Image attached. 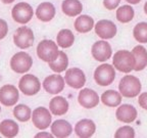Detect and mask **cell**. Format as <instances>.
<instances>
[{
	"label": "cell",
	"mask_w": 147,
	"mask_h": 138,
	"mask_svg": "<svg viewBox=\"0 0 147 138\" xmlns=\"http://www.w3.org/2000/svg\"><path fill=\"white\" fill-rule=\"evenodd\" d=\"M142 84L139 78L134 75H126L119 83V91L123 97L135 98L141 93Z\"/></svg>",
	"instance_id": "cell-1"
},
{
	"label": "cell",
	"mask_w": 147,
	"mask_h": 138,
	"mask_svg": "<svg viewBox=\"0 0 147 138\" xmlns=\"http://www.w3.org/2000/svg\"><path fill=\"white\" fill-rule=\"evenodd\" d=\"M136 60L132 51L122 49L117 50L113 56V66L115 70L125 74H130L135 69Z\"/></svg>",
	"instance_id": "cell-2"
},
{
	"label": "cell",
	"mask_w": 147,
	"mask_h": 138,
	"mask_svg": "<svg viewBox=\"0 0 147 138\" xmlns=\"http://www.w3.org/2000/svg\"><path fill=\"white\" fill-rule=\"evenodd\" d=\"M37 55L41 60L45 62H53L57 57L59 50H58V45L56 42L53 40L44 39L38 44L37 46Z\"/></svg>",
	"instance_id": "cell-3"
},
{
	"label": "cell",
	"mask_w": 147,
	"mask_h": 138,
	"mask_svg": "<svg viewBox=\"0 0 147 138\" xmlns=\"http://www.w3.org/2000/svg\"><path fill=\"white\" fill-rule=\"evenodd\" d=\"M115 69L113 64H102L94 71V80L97 85L106 87L113 84L115 79Z\"/></svg>",
	"instance_id": "cell-4"
},
{
	"label": "cell",
	"mask_w": 147,
	"mask_h": 138,
	"mask_svg": "<svg viewBox=\"0 0 147 138\" xmlns=\"http://www.w3.org/2000/svg\"><path fill=\"white\" fill-rule=\"evenodd\" d=\"M33 66V58L25 51L16 52L10 60V68L16 74H26Z\"/></svg>",
	"instance_id": "cell-5"
},
{
	"label": "cell",
	"mask_w": 147,
	"mask_h": 138,
	"mask_svg": "<svg viewBox=\"0 0 147 138\" xmlns=\"http://www.w3.org/2000/svg\"><path fill=\"white\" fill-rule=\"evenodd\" d=\"M18 89L27 96H33L41 90V83L35 75L27 74L24 75L18 82Z\"/></svg>",
	"instance_id": "cell-6"
},
{
	"label": "cell",
	"mask_w": 147,
	"mask_h": 138,
	"mask_svg": "<svg viewBox=\"0 0 147 138\" xmlns=\"http://www.w3.org/2000/svg\"><path fill=\"white\" fill-rule=\"evenodd\" d=\"M35 36L32 29L26 26H22L18 29H16V33L13 35L14 45L20 49L30 48L34 44Z\"/></svg>",
	"instance_id": "cell-7"
},
{
	"label": "cell",
	"mask_w": 147,
	"mask_h": 138,
	"mask_svg": "<svg viewBox=\"0 0 147 138\" xmlns=\"http://www.w3.org/2000/svg\"><path fill=\"white\" fill-rule=\"evenodd\" d=\"M31 120L37 129L46 130L47 128H49L52 122V114L48 108L44 106H39L32 112Z\"/></svg>",
	"instance_id": "cell-8"
},
{
	"label": "cell",
	"mask_w": 147,
	"mask_h": 138,
	"mask_svg": "<svg viewBox=\"0 0 147 138\" xmlns=\"http://www.w3.org/2000/svg\"><path fill=\"white\" fill-rule=\"evenodd\" d=\"M34 16L33 7L27 2H18L11 10V16L13 21L21 25H26L32 20Z\"/></svg>",
	"instance_id": "cell-9"
},
{
	"label": "cell",
	"mask_w": 147,
	"mask_h": 138,
	"mask_svg": "<svg viewBox=\"0 0 147 138\" xmlns=\"http://www.w3.org/2000/svg\"><path fill=\"white\" fill-rule=\"evenodd\" d=\"M64 81L67 86L74 89H82L86 84L85 73L79 68H71L65 71Z\"/></svg>",
	"instance_id": "cell-10"
},
{
	"label": "cell",
	"mask_w": 147,
	"mask_h": 138,
	"mask_svg": "<svg viewBox=\"0 0 147 138\" xmlns=\"http://www.w3.org/2000/svg\"><path fill=\"white\" fill-rule=\"evenodd\" d=\"M91 54L97 62H105L113 56V48L106 40H99L92 45Z\"/></svg>",
	"instance_id": "cell-11"
},
{
	"label": "cell",
	"mask_w": 147,
	"mask_h": 138,
	"mask_svg": "<svg viewBox=\"0 0 147 138\" xmlns=\"http://www.w3.org/2000/svg\"><path fill=\"white\" fill-rule=\"evenodd\" d=\"M43 88L47 93L53 95H57L61 91H63L64 86H65V81L64 78L59 75L58 73H55L53 75L46 77L44 79L43 83Z\"/></svg>",
	"instance_id": "cell-12"
},
{
	"label": "cell",
	"mask_w": 147,
	"mask_h": 138,
	"mask_svg": "<svg viewBox=\"0 0 147 138\" xmlns=\"http://www.w3.org/2000/svg\"><path fill=\"white\" fill-rule=\"evenodd\" d=\"M95 34L103 40L113 39L117 35V28L113 21L109 20H100L94 26Z\"/></svg>",
	"instance_id": "cell-13"
},
{
	"label": "cell",
	"mask_w": 147,
	"mask_h": 138,
	"mask_svg": "<svg viewBox=\"0 0 147 138\" xmlns=\"http://www.w3.org/2000/svg\"><path fill=\"white\" fill-rule=\"evenodd\" d=\"M78 102L84 108H94L100 102V96L96 91L90 88H82L79 92Z\"/></svg>",
	"instance_id": "cell-14"
},
{
	"label": "cell",
	"mask_w": 147,
	"mask_h": 138,
	"mask_svg": "<svg viewBox=\"0 0 147 138\" xmlns=\"http://www.w3.org/2000/svg\"><path fill=\"white\" fill-rule=\"evenodd\" d=\"M20 98L18 88L11 84H6L0 88V103L4 106H13Z\"/></svg>",
	"instance_id": "cell-15"
},
{
	"label": "cell",
	"mask_w": 147,
	"mask_h": 138,
	"mask_svg": "<svg viewBox=\"0 0 147 138\" xmlns=\"http://www.w3.org/2000/svg\"><path fill=\"white\" fill-rule=\"evenodd\" d=\"M115 117L117 121L124 123V124H131L136 121L138 117V112L136 108L129 103H121L117 108Z\"/></svg>",
	"instance_id": "cell-16"
},
{
	"label": "cell",
	"mask_w": 147,
	"mask_h": 138,
	"mask_svg": "<svg viewBox=\"0 0 147 138\" xmlns=\"http://www.w3.org/2000/svg\"><path fill=\"white\" fill-rule=\"evenodd\" d=\"M74 131L78 137L89 138L92 137L96 132V125L94 121L90 119H82L75 125Z\"/></svg>",
	"instance_id": "cell-17"
},
{
	"label": "cell",
	"mask_w": 147,
	"mask_h": 138,
	"mask_svg": "<svg viewBox=\"0 0 147 138\" xmlns=\"http://www.w3.org/2000/svg\"><path fill=\"white\" fill-rule=\"evenodd\" d=\"M51 133L53 134L54 137L57 138H65L71 135L74 131V128L71 124L65 120H56L50 125Z\"/></svg>",
	"instance_id": "cell-18"
},
{
	"label": "cell",
	"mask_w": 147,
	"mask_h": 138,
	"mask_svg": "<svg viewBox=\"0 0 147 138\" xmlns=\"http://www.w3.org/2000/svg\"><path fill=\"white\" fill-rule=\"evenodd\" d=\"M56 14V9L55 6L51 2H42L40 3L36 8V14L37 18L44 23H48L52 21L53 18Z\"/></svg>",
	"instance_id": "cell-19"
},
{
	"label": "cell",
	"mask_w": 147,
	"mask_h": 138,
	"mask_svg": "<svg viewBox=\"0 0 147 138\" xmlns=\"http://www.w3.org/2000/svg\"><path fill=\"white\" fill-rule=\"evenodd\" d=\"M69 101L63 96L56 95L49 102V110L54 116H63L69 112Z\"/></svg>",
	"instance_id": "cell-20"
},
{
	"label": "cell",
	"mask_w": 147,
	"mask_h": 138,
	"mask_svg": "<svg viewBox=\"0 0 147 138\" xmlns=\"http://www.w3.org/2000/svg\"><path fill=\"white\" fill-rule=\"evenodd\" d=\"M94 20H93L92 16H88V14H80V16H78V18L75 21V24H74L75 30L78 33H81V34L89 33L94 28Z\"/></svg>",
	"instance_id": "cell-21"
},
{
	"label": "cell",
	"mask_w": 147,
	"mask_h": 138,
	"mask_svg": "<svg viewBox=\"0 0 147 138\" xmlns=\"http://www.w3.org/2000/svg\"><path fill=\"white\" fill-rule=\"evenodd\" d=\"M123 96L119 91L109 89L104 91L100 96V101L108 108H117L122 103Z\"/></svg>",
	"instance_id": "cell-22"
},
{
	"label": "cell",
	"mask_w": 147,
	"mask_h": 138,
	"mask_svg": "<svg viewBox=\"0 0 147 138\" xmlns=\"http://www.w3.org/2000/svg\"><path fill=\"white\" fill-rule=\"evenodd\" d=\"M61 10L65 16L75 18L82 14L83 4L80 0H63L61 3Z\"/></svg>",
	"instance_id": "cell-23"
},
{
	"label": "cell",
	"mask_w": 147,
	"mask_h": 138,
	"mask_svg": "<svg viewBox=\"0 0 147 138\" xmlns=\"http://www.w3.org/2000/svg\"><path fill=\"white\" fill-rule=\"evenodd\" d=\"M132 52L134 54V57L136 60L135 69L134 71L136 72H141L147 67V50L143 45H136L133 49Z\"/></svg>",
	"instance_id": "cell-24"
},
{
	"label": "cell",
	"mask_w": 147,
	"mask_h": 138,
	"mask_svg": "<svg viewBox=\"0 0 147 138\" xmlns=\"http://www.w3.org/2000/svg\"><path fill=\"white\" fill-rule=\"evenodd\" d=\"M56 43L58 47L63 49L69 48L75 43V35L69 29H62L56 36Z\"/></svg>",
	"instance_id": "cell-25"
},
{
	"label": "cell",
	"mask_w": 147,
	"mask_h": 138,
	"mask_svg": "<svg viewBox=\"0 0 147 138\" xmlns=\"http://www.w3.org/2000/svg\"><path fill=\"white\" fill-rule=\"evenodd\" d=\"M48 66L54 73L60 74L62 72H65L69 67V57H67V53L59 50L57 57L53 62H48Z\"/></svg>",
	"instance_id": "cell-26"
},
{
	"label": "cell",
	"mask_w": 147,
	"mask_h": 138,
	"mask_svg": "<svg viewBox=\"0 0 147 138\" xmlns=\"http://www.w3.org/2000/svg\"><path fill=\"white\" fill-rule=\"evenodd\" d=\"M115 16H117V20L119 23L128 24L133 21L134 16H135V10H134L131 4L122 5V6H119L117 8Z\"/></svg>",
	"instance_id": "cell-27"
},
{
	"label": "cell",
	"mask_w": 147,
	"mask_h": 138,
	"mask_svg": "<svg viewBox=\"0 0 147 138\" xmlns=\"http://www.w3.org/2000/svg\"><path fill=\"white\" fill-rule=\"evenodd\" d=\"M18 125L16 122L12 121V120H3L2 122L0 123V133L2 134L4 137L7 138H13L18 134Z\"/></svg>",
	"instance_id": "cell-28"
},
{
	"label": "cell",
	"mask_w": 147,
	"mask_h": 138,
	"mask_svg": "<svg viewBox=\"0 0 147 138\" xmlns=\"http://www.w3.org/2000/svg\"><path fill=\"white\" fill-rule=\"evenodd\" d=\"M13 117L20 122H28L32 117V110L26 104H18L13 108Z\"/></svg>",
	"instance_id": "cell-29"
},
{
	"label": "cell",
	"mask_w": 147,
	"mask_h": 138,
	"mask_svg": "<svg viewBox=\"0 0 147 138\" xmlns=\"http://www.w3.org/2000/svg\"><path fill=\"white\" fill-rule=\"evenodd\" d=\"M134 39L140 44L147 43V23L140 22L134 27L133 29Z\"/></svg>",
	"instance_id": "cell-30"
},
{
	"label": "cell",
	"mask_w": 147,
	"mask_h": 138,
	"mask_svg": "<svg viewBox=\"0 0 147 138\" xmlns=\"http://www.w3.org/2000/svg\"><path fill=\"white\" fill-rule=\"evenodd\" d=\"M135 136V130L130 125H124L119 127L115 133V138H134Z\"/></svg>",
	"instance_id": "cell-31"
},
{
	"label": "cell",
	"mask_w": 147,
	"mask_h": 138,
	"mask_svg": "<svg viewBox=\"0 0 147 138\" xmlns=\"http://www.w3.org/2000/svg\"><path fill=\"white\" fill-rule=\"evenodd\" d=\"M122 0H103V6L107 10H115L119 7Z\"/></svg>",
	"instance_id": "cell-32"
},
{
	"label": "cell",
	"mask_w": 147,
	"mask_h": 138,
	"mask_svg": "<svg viewBox=\"0 0 147 138\" xmlns=\"http://www.w3.org/2000/svg\"><path fill=\"white\" fill-rule=\"evenodd\" d=\"M7 34H8V25H7L6 21L0 18V40L5 38Z\"/></svg>",
	"instance_id": "cell-33"
},
{
	"label": "cell",
	"mask_w": 147,
	"mask_h": 138,
	"mask_svg": "<svg viewBox=\"0 0 147 138\" xmlns=\"http://www.w3.org/2000/svg\"><path fill=\"white\" fill-rule=\"evenodd\" d=\"M138 103H139L140 108L147 110V91L142 92V93L138 95Z\"/></svg>",
	"instance_id": "cell-34"
},
{
	"label": "cell",
	"mask_w": 147,
	"mask_h": 138,
	"mask_svg": "<svg viewBox=\"0 0 147 138\" xmlns=\"http://www.w3.org/2000/svg\"><path fill=\"white\" fill-rule=\"evenodd\" d=\"M35 137L39 138V137H47V138H51V137H54L52 133H49V132H46V131H43V132H40V133L36 134Z\"/></svg>",
	"instance_id": "cell-35"
},
{
	"label": "cell",
	"mask_w": 147,
	"mask_h": 138,
	"mask_svg": "<svg viewBox=\"0 0 147 138\" xmlns=\"http://www.w3.org/2000/svg\"><path fill=\"white\" fill-rule=\"evenodd\" d=\"M126 1L129 3V4H131V5H135V4H138V3L140 2L141 0H126Z\"/></svg>",
	"instance_id": "cell-36"
},
{
	"label": "cell",
	"mask_w": 147,
	"mask_h": 138,
	"mask_svg": "<svg viewBox=\"0 0 147 138\" xmlns=\"http://www.w3.org/2000/svg\"><path fill=\"white\" fill-rule=\"evenodd\" d=\"M2 1V3H4V4H10V3H12L13 1H16V0H1Z\"/></svg>",
	"instance_id": "cell-37"
},
{
	"label": "cell",
	"mask_w": 147,
	"mask_h": 138,
	"mask_svg": "<svg viewBox=\"0 0 147 138\" xmlns=\"http://www.w3.org/2000/svg\"><path fill=\"white\" fill-rule=\"evenodd\" d=\"M144 12H145V14L147 16V1L145 2V4H144Z\"/></svg>",
	"instance_id": "cell-38"
},
{
	"label": "cell",
	"mask_w": 147,
	"mask_h": 138,
	"mask_svg": "<svg viewBox=\"0 0 147 138\" xmlns=\"http://www.w3.org/2000/svg\"><path fill=\"white\" fill-rule=\"evenodd\" d=\"M0 113H1V106H0Z\"/></svg>",
	"instance_id": "cell-39"
}]
</instances>
